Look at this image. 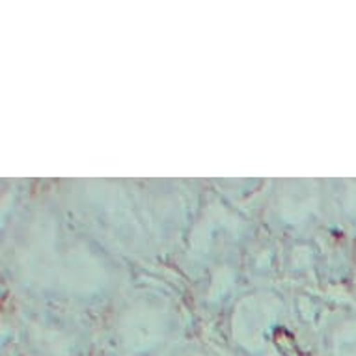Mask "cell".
<instances>
[{
    "instance_id": "cell-1",
    "label": "cell",
    "mask_w": 356,
    "mask_h": 356,
    "mask_svg": "<svg viewBox=\"0 0 356 356\" xmlns=\"http://www.w3.org/2000/svg\"><path fill=\"white\" fill-rule=\"evenodd\" d=\"M323 356H356V314L345 316L336 323Z\"/></svg>"
}]
</instances>
